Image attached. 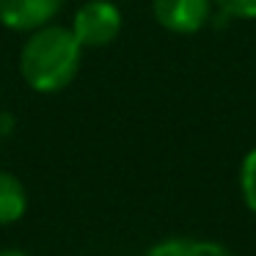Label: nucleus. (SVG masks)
<instances>
[{
    "instance_id": "nucleus-1",
    "label": "nucleus",
    "mask_w": 256,
    "mask_h": 256,
    "mask_svg": "<svg viewBox=\"0 0 256 256\" xmlns=\"http://www.w3.org/2000/svg\"><path fill=\"white\" fill-rule=\"evenodd\" d=\"M83 44L69 25L50 22L25 34L20 50V78L36 94H61L74 83L83 64Z\"/></svg>"
},
{
    "instance_id": "nucleus-2",
    "label": "nucleus",
    "mask_w": 256,
    "mask_h": 256,
    "mask_svg": "<svg viewBox=\"0 0 256 256\" xmlns=\"http://www.w3.org/2000/svg\"><path fill=\"white\" fill-rule=\"evenodd\" d=\"M69 28L83 50H102L118 39L124 28V14L113 0H86L74 8Z\"/></svg>"
},
{
    "instance_id": "nucleus-3",
    "label": "nucleus",
    "mask_w": 256,
    "mask_h": 256,
    "mask_svg": "<svg viewBox=\"0 0 256 256\" xmlns=\"http://www.w3.org/2000/svg\"><path fill=\"white\" fill-rule=\"evenodd\" d=\"M212 0H152V14L168 34L190 36L212 22Z\"/></svg>"
},
{
    "instance_id": "nucleus-4",
    "label": "nucleus",
    "mask_w": 256,
    "mask_h": 256,
    "mask_svg": "<svg viewBox=\"0 0 256 256\" xmlns=\"http://www.w3.org/2000/svg\"><path fill=\"white\" fill-rule=\"evenodd\" d=\"M66 0H0V25L14 34H30L56 22Z\"/></svg>"
},
{
    "instance_id": "nucleus-5",
    "label": "nucleus",
    "mask_w": 256,
    "mask_h": 256,
    "mask_svg": "<svg viewBox=\"0 0 256 256\" xmlns=\"http://www.w3.org/2000/svg\"><path fill=\"white\" fill-rule=\"evenodd\" d=\"M144 256H232V250L218 240L206 237H162L149 245Z\"/></svg>"
},
{
    "instance_id": "nucleus-6",
    "label": "nucleus",
    "mask_w": 256,
    "mask_h": 256,
    "mask_svg": "<svg viewBox=\"0 0 256 256\" xmlns=\"http://www.w3.org/2000/svg\"><path fill=\"white\" fill-rule=\"evenodd\" d=\"M28 212V188L12 171L0 168V226H14Z\"/></svg>"
},
{
    "instance_id": "nucleus-7",
    "label": "nucleus",
    "mask_w": 256,
    "mask_h": 256,
    "mask_svg": "<svg viewBox=\"0 0 256 256\" xmlns=\"http://www.w3.org/2000/svg\"><path fill=\"white\" fill-rule=\"evenodd\" d=\"M237 182H240V196H242L248 212L256 215V146H250V149L245 152L242 162H240Z\"/></svg>"
},
{
    "instance_id": "nucleus-8",
    "label": "nucleus",
    "mask_w": 256,
    "mask_h": 256,
    "mask_svg": "<svg viewBox=\"0 0 256 256\" xmlns=\"http://www.w3.org/2000/svg\"><path fill=\"white\" fill-rule=\"evenodd\" d=\"M212 3L226 20H242V22L256 20V0H212Z\"/></svg>"
},
{
    "instance_id": "nucleus-9",
    "label": "nucleus",
    "mask_w": 256,
    "mask_h": 256,
    "mask_svg": "<svg viewBox=\"0 0 256 256\" xmlns=\"http://www.w3.org/2000/svg\"><path fill=\"white\" fill-rule=\"evenodd\" d=\"M14 124H17V122H14V116H12V113H0V135H12V130H14Z\"/></svg>"
},
{
    "instance_id": "nucleus-10",
    "label": "nucleus",
    "mask_w": 256,
    "mask_h": 256,
    "mask_svg": "<svg viewBox=\"0 0 256 256\" xmlns=\"http://www.w3.org/2000/svg\"><path fill=\"white\" fill-rule=\"evenodd\" d=\"M0 256H30V254H25L20 248H0Z\"/></svg>"
}]
</instances>
